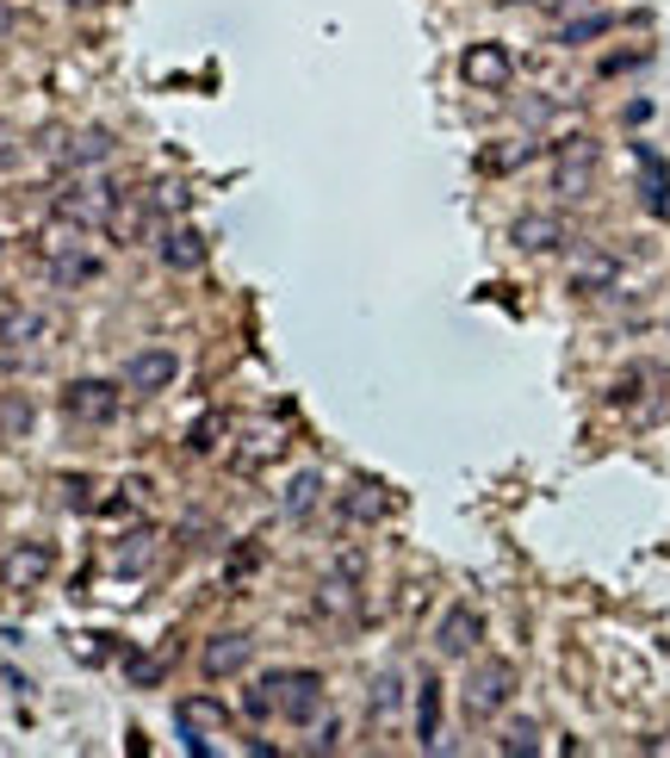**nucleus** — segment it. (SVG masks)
<instances>
[{
    "label": "nucleus",
    "instance_id": "1",
    "mask_svg": "<svg viewBox=\"0 0 670 758\" xmlns=\"http://www.w3.org/2000/svg\"><path fill=\"white\" fill-rule=\"evenodd\" d=\"M112 199H118V187H112V181H100V174H87V181H69V187H56L50 212H56V224H69V231H106Z\"/></svg>",
    "mask_w": 670,
    "mask_h": 758
},
{
    "label": "nucleus",
    "instance_id": "2",
    "mask_svg": "<svg viewBox=\"0 0 670 758\" xmlns=\"http://www.w3.org/2000/svg\"><path fill=\"white\" fill-rule=\"evenodd\" d=\"M267 690H274V715H286L292 727H311L317 715H323V672H274L267 678Z\"/></svg>",
    "mask_w": 670,
    "mask_h": 758
},
{
    "label": "nucleus",
    "instance_id": "3",
    "mask_svg": "<svg viewBox=\"0 0 670 758\" xmlns=\"http://www.w3.org/2000/svg\"><path fill=\"white\" fill-rule=\"evenodd\" d=\"M118 404H125V392H118L112 379H69V386H63V411H69V423L106 429L112 417H118Z\"/></svg>",
    "mask_w": 670,
    "mask_h": 758
},
{
    "label": "nucleus",
    "instance_id": "4",
    "mask_svg": "<svg viewBox=\"0 0 670 758\" xmlns=\"http://www.w3.org/2000/svg\"><path fill=\"white\" fill-rule=\"evenodd\" d=\"M56 572V547L50 541H13L7 560H0V585L7 591H38Z\"/></svg>",
    "mask_w": 670,
    "mask_h": 758
},
{
    "label": "nucleus",
    "instance_id": "5",
    "mask_svg": "<svg viewBox=\"0 0 670 758\" xmlns=\"http://www.w3.org/2000/svg\"><path fill=\"white\" fill-rule=\"evenodd\" d=\"M590 174H596V143L565 137L559 156H553V193H559V199H584V193H590Z\"/></svg>",
    "mask_w": 670,
    "mask_h": 758
},
{
    "label": "nucleus",
    "instance_id": "6",
    "mask_svg": "<svg viewBox=\"0 0 670 758\" xmlns=\"http://www.w3.org/2000/svg\"><path fill=\"white\" fill-rule=\"evenodd\" d=\"M509 696H515V665L509 659H484L478 672H472V684H466V709L484 721V715L509 709Z\"/></svg>",
    "mask_w": 670,
    "mask_h": 758
},
{
    "label": "nucleus",
    "instance_id": "7",
    "mask_svg": "<svg viewBox=\"0 0 670 758\" xmlns=\"http://www.w3.org/2000/svg\"><path fill=\"white\" fill-rule=\"evenodd\" d=\"M174 379H181V355L174 348H137L125 361V386L137 398H150V392H168Z\"/></svg>",
    "mask_w": 670,
    "mask_h": 758
},
{
    "label": "nucleus",
    "instance_id": "8",
    "mask_svg": "<svg viewBox=\"0 0 670 758\" xmlns=\"http://www.w3.org/2000/svg\"><path fill=\"white\" fill-rule=\"evenodd\" d=\"M460 75H466V88H478V94H503L509 75H515V63H509L503 44H472L466 57H460Z\"/></svg>",
    "mask_w": 670,
    "mask_h": 758
},
{
    "label": "nucleus",
    "instance_id": "9",
    "mask_svg": "<svg viewBox=\"0 0 670 758\" xmlns=\"http://www.w3.org/2000/svg\"><path fill=\"white\" fill-rule=\"evenodd\" d=\"M150 218H156V199H150V193H118L112 212H106V237L131 249V243L150 237Z\"/></svg>",
    "mask_w": 670,
    "mask_h": 758
},
{
    "label": "nucleus",
    "instance_id": "10",
    "mask_svg": "<svg viewBox=\"0 0 670 758\" xmlns=\"http://www.w3.org/2000/svg\"><path fill=\"white\" fill-rule=\"evenodd\" d=\"M478 641H484V616L472 610V603H453L447 616L435 622V647L447 653V659H466Z\"/></svg>",
    "mask_w": 670,
    "mask_h": 758
},
{
    "label": "nucleus",
    "instance_id": "11",
    "mask_svg": "<svg viewBox=\"0 0 670 758\" xmlns=\"http://www.w3.org/2000/svg\"><path fill=\"white\" fill-rule=\"evenodd\" d=\"M509 243L528 255H553L565 243V218L559 212H522V218L509 224Z\"/></svg>",
    "mask_w": 670,
    "mask_h": 758
},
{
    "label": "nucleus",
    "instance_id": "12",
    "mask_svg": "<svg viewBox=\"0 0 670 758\" xmlns=\"http://www.w3.org/2000/svg\"><path fill=\"white\" fill-rule=\"evenodd\" d=\"M156 255H162V268L168 274H193L205 262V237L193 231V224H168L156 237Z\"/></svg>",
    "mask_w": 670,
    "mask_h": 758
},
{
    "label": "nucleus",
    "instance_id": "13",
    "mask_svg": "<svg viewBox=\"0 0 670 758\" xmlns=\"http://www.w3.org/2000/svg\"><path fill=\"white\" fill-rule=\"evenodd\" d=\"M249 653H255L249 634H212L205 653H199V665H205V678H236V672L249 665Z\"/></svg>",
    "mask_w": 670,
    "mask_h": 758
},
{
    "label": "nucleus",
    "instance_id": "14",
    "mask_svg": "<svg viewBox=\"0 0 670 758\" xmlns=\"http://www.w3.org/2000/svg\"><path fill=\"white\" fill-rule=\"evenodd\" d=\"M50 330H56V324H50L44 311H32V305H13V311L0 317V342L7 348H44Z\"/></svg>",
    "mask_w": 670,
    "mask_h": 758
},
{
    "label": "nucleus",
    "instance_id": "15",
    "mask_svg": "<svg viewBox=\"0 0 670 758\" xmlns=\"http://www.w3.org/2000/svg\"><path fill=\"white\" fill-rule=\"evenodd\" d=\"M50 286H87L100 274V262L87 249H75V243H56V255H50Z\"/></svg>",
    "mask_w": 670,
    "mask_h": 758
},
{
    "label": "nucleus",
    "instance_id": "16",
    "mask_svg": "<svg viewBox=\"0 0 670 758\" xmlns=\"http://www.w3.org/2000/svg\"><path fill=\"white\" fill-rule=\"evenodd\" d=\"M317 498H323V473H317V467H305V473H292V479H286L280 510L298 522V516H311V510H317Z\"/></svg>",
    "mask_w": 670,
    "mask_h": 758
},
{
    "label": "nucleus",
    "instance_id": "17",
    "mask_svg": "<svg viewBox=\"0 0 670 758\" xmlns=\"http://www.w3.org/2000/svg\"><path fill=\"white\" fill-rule=\"evenodd\" d=\"M416 740L429 746V752L441 746V684H435V678L416 690Z\"/></svg>",
    "mask_w": 670,
    "mask_h": 758
},
{
    "label": "nucleus",
    "instance_id": "18",
    "mask_svg": "<svg viewBox=\"0 0 670 758\" xmlns=\"http://www.w3.org/2000/svg\"><path fill=\"white\" fill-rule=\"evenodd\" d=\"M615 280H621V262H615V255H584V262H577V274H571L577 293H608Z\"/></svg>",
    "mask_w": 670,
    "mask_h": 758
},
{
    "label": "nucleus",
    "instance_id": "19",
    "mask_svg": "<svg viewBox=\"0 0 670 758\" xmlns=\"http://www.w3.org/2000/svg\"><path fill=\"white\" fill-rule=\"evenodd\" d=\"M112 156V137L106 131H75V137L63 143V162L69 168H94V162H106Z\"/></svg>",
    "mask_w": 670,
    "mask_h": 758
},
{
    "label": "nucleus",
    "instance_id": "20",
    "mask_svg": "<svg viewBox=\"0 0 670 758\" xmlns=\"http://www.w3.org/2000/svg\"><path fill=\"white\" fill-rule=\"evenodd\" d=\"M615 32V13H584V19H565L559 25V44H596V38H608Z\"/></svg>",
    "mask_w": 670,
    "mask_h": 758
},
{
    "label": "nucleus",
    "instance_id": "21",
    "mask_svg": "<svg viewBox=\"0 0 670 758\" xmlns=\"http://www.w3.org/2000/svg\"><path fill=\"white\" fill-rule=\"evenodd\" d=\"M150 553H156V529H137V535H125V547L112 553V566L137 572V566H150Z\"/></svg>",
    "mask_w": 670,
    "mask_h": 758
},
{
    "label": "nucleus",
    "instance_id": "22",
    "mask_svg": "<svg viewBox=\"0 0 670 758\" xmlns=\"http://www.w3.org/2000/svg\"><path fill=\"white\" fill-rule=\"evenodd\" d=\"M639 162H646V206H652V212H670V181H664V162H658L652 150H639Z\"/></svg>",
    "mask_w": 670,
    "mask_h": 758
},
{
    "label": "nucleus",
    "instance_id": "23",
    "mask_svg": "<svg viewBox=\"0 0 670 758\" xmlns=\"http://www.w3.org/2000/svg\"><path fill=\"white\" fill-rule=\"evenodd\" d=\"M367 703H373V715H398L404 709V678H398V672H379Z\"/></svg>",
    "mask_w": 670,
    "mask_h": 758
},
{
    "label": "nucleus",
    "instance_id": "24",
    "mask_svg": "<svg viewBox=\"0 0 670 758\" xmlns=\"http://www.w3.org/2000/svg\"><path fill=\"white\" fill-rule=\"evenodd\" d=\"M181 721H187V727H224V721H230V709H224L218 696H193V703H181Z\"/></svg>",
    "mask_w": 670,
    "mask_h": 758
},
{
    "label": "nucleus",
    "instance_id": "25",
    "mask_svg": "<svg viewBox=\"0 0 670 758\" xmlns=\"http://www.w3.org/2000/svg\"><path fill=\"white\" fill-rule=\"evenodd\" d=\"M0 429H7V436H25V429H32V398L25 392L0 398Z\"/></svg>",
    "mask_w": 670,
    "mask_h": 758
},
{
    "label": "nucleus",
    "instance_id": "26",
    "mask_svg": "<svg viewBox=\"0 0 670 758\" xmlns=\"http://www.w3.org/2000/svg\"><path fill=\"white\" fill-rule=\"evenodd\" d=\"M342 510H348L354 522H379V516H385V498H379L373 485H354V491L342 498Z\"/></svg>",
    "mask_w": 670,
    "mask_h": 758
},
{
    "label": "nucleus",
    "instance_id": "27",
    "mask_svg": "<svg viewBox=\"0 0 670 758\" xmlns=\"http://www.w3.org/2000/svg\"><path fill=\"white\" fill-rule=\"evenodd\" d=\"M218 436H224V411H205L199 423L187 429V454H212V448H218Z\"/></svg>",
    "mask_w": 670,
    "mask_h": 758
},
{
    "label": "nucleus",
    "instance_id": "28",
    "mask_svg": "<svg viewBox=\"0 0 670 758\" xmlns=\"http://www.w3.org/2000/svg\"><path fill=\"white\" fill-rule=\"evenodd\" d=\"M503 752H515V758H522V752H534V746H540V727H534V721H509V727H503Z\"/></svg>",
    "mask_w": 670,
    "mask_h": 758
},
{
    "label": "nucleus",
    "instance_id": "29",
    "mask_svg": "<svg viewBox=\"0 0 670 758\" xmlns=\"http://www.w3.org/2000/svg\"><path fill=\"white\" fill-rule=\"evenodd\" d=\"M243 709H249V715H255V721H267V715H274V690H267V678H261V684H255V690H249V696H243Z\"/></svg>",
    "mask_w": 670,
    "mask_h": 758
},
{
    "label": "nucleus",
    "instance_id": "30",
    "mask_svg": "<svg viewBox=\"0 0 670 758\" xmlns=\"http://www.w3.org/2000/svg\"><path fill=\"white\" fill-rule=\"evenodd\" d=\"M125 672H131V684H162V672H168V665H162V659H131Z\"/></svg>",
    "mask_w": 670,
    "mask_h": 758
},
{
    "label": "nucleus",
    "instance_id": "31",
    "mask_svg": "<svg viewBox=\"0 0 670 758\" xmlns=\"http://www.w3.org/2000/svg\"><path fill=\"white\" fill-rule=\"evenodd\" d=\"M181 199H187L181 181H162V187H156V212H181Z\"/></svg>",
    "mask_w": 670,
    "mask_h": 758
},
{
    "label": "nucleus",
    "instance_id": "32",
    "mask_svg": "<svg viewBox=\"0 0 670 758\" xmlns=\"http://www.w3.org/2000/svg\"><path fill=\"white\" fill-rule=\"evenodd\" d=\"M13 162H19V137H13L7 125H0V174L13 168Z\"/></svg>",
    "mask_w": 670,
    "mask_h": 758
},
{
    "label": "nucleus",
    "instance_id": "33",
    "mask_svg": "<svg viewBox=\"0 0 670 758\" xmlns=\"http://www.w3.org/2000/svg\"><path fill=\"white\" fill-rule=\"evenodd\" d=\"M317 752H329V746H342V721H323V727H317Z\"/></svg>",
    "mask_w": 670,
    "mask_h": 758
},
{
    "label": "nucleus",
    "instance_id": "34",
    "mask_svg": "<svg viewBox=\"0 0 670 758\" xmlns=\"http://www.w3.org/2000/svg\"><path fill=\"white\" fill-rule=\"evenodd\" d=\"M13 25H19V13H13V0H0V38H13Z\"/></svg>",
    "mask_w": 670,
    "mask_h": 758
},
{
    "label": "nucleus",
    "instance_id": "35",
    "mask_svg": "<svg viewBox=\"0 0 670 758\" xmlns=\"http://www.w3.org/2000/svg\"><path fill=\"white\" fill-rule=\"evenodd\" d=\"M69 7H100V0H69Z\"/></svg>",
    "mask_w": 670,
    "mask_h": 758
},
{
    "label": "nucleus",
    "instance_id": "36",
    "mask_svg": "<svg viewBox=\"0 0 670 758\" xmlns=\"http://www.w3.org/2000/svg\"><path fill=\"white\" fill-rule=\"evenodd\" d=\"M503 7H522V0H503Z\"/></svg>",
    "mask_w": 670,
    "mask_h": 758
}]
</instances>
